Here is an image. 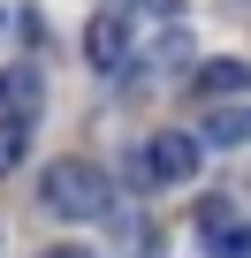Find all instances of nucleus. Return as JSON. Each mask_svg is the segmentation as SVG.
<instances>
[{
	"label": "nucleus",
	"instance_id": "nucleus-1",
	"mask_svg": "<svg viewBox=\"0 0 251 258\" xmlns=\"http://www.w3.org/2000/svg\"><path fill=\"white\" fill-rule=\"evenodd\" d=\"M38 205H46L54 220H107V213H122L107 167H91V160H54V167L38 175Z\"/></svg>",
	"mask_w": 251,
	"mask_h": 258
},
{
	"label": "nucleus",
	"instance_id": "nucleus-2",
	"mask_svg": "<svg viewBox=\"0 0 251 258\" xmlns=\"http://www.w3.org/2000/svg\"><path fill=\"white\" fill-rule=\"evenodd\" d=\"M198 167H206V145L190 137V129H160V137L137 145V160H130L137 182H190Z\"/></svg>",
	"mask_w": 251,
	"mask_h": 258
},
{
	"label": "nucleus",
	"instance_id": "nucleus-3",
	"mask_svg": "<svg viewBox=\"0 0 251 258\" xmlns=\"http://www.w3.org/2000/svg\"><path fill=\"white\" fill-rule=\"evenodd\" d=\"M84 61H91L99 76H122V69H130V23H122V16L84 23Z\"/></svg>",
	"mask_w": 251,
	"mask_h": 258
},
{
	"label": "nucleus",
	"instance_id": "nucleus-4",
	"mask_svg": "<svg viewBox=\"0 0 251 258\" xmlns=\"http://www.w3.org/2000/svg\"><path fill=\"white\" fill-rule=\"evenodd\" d=\"M190 91L213 99V106H228L236 91H251V61H228V53H221V61H198V69H190Z\"/></svg>",
	"mask_w": 251,
	"mask_h": 258
},
{
	"label": "nucleus",
	"instance_id": "nucleus-5",
	"mask_svg": "<svg viewBox=\"0 0 251 258\" xmlns=\"http://www.w3.org/2000/svg\"><path fill=\"white\" fill-rule=\"evenodd\" d=\"M198 145H206V152H228V145H251V106H221V114H206V129H198Z\"/></svg>",
	"mask_w": 251,
	"mask_h": 258
},
{
	"label": "nucleus",
	"instance_id": "nucleus-6",
	"mask_svg": "<svg viewBox=\"0 0 251 258\" xmlns=\"http://www.w3.org/2000/svg\"><path fill=\"white\" fill-rule=\"evenodd\" d=\"M23 145H31V121H23V114H0V175H16Z\"/></svg>",
	"mask_w": 251,
	"mask_h": 258
},
{
	"label": "nucleus",
	"instance_id": "nucleus-7",
	"mask_svg": "<svg viewBox=\"0 0 251 258\" xmlns=\"http://www.w3.org/2000/svg\"><path fill=\"white\" fill-rule=\"evenodd\" d=\"M206 258H251V228L236 220V228H221V235H206Z\"/></svg>",
	"mask_w": 251,
	"mask_h": 258
},
{
	"label": "nucleus",
	"instance_id": "nucleus-8",
	"mask_svg": "<svg viewBox=\"0 0 251 258\" xmlns=\"http://www.w3.org/2000/svg\"><path fill=\"white\" fill-rule=\"evenodd\" d=\"M130 16H137V23H168V31H175V0H130Z\"/></svg>",
	"mask_w": 251,
	"mask_h": 258
},
{
	"label": "nucleus",
	"instance_id": "nucleus-9",
	"mask_svg": "<svg viewBox=\"0 0 251 258\" xmlns=\"http://www.w3.org/2000/svg\"><path fill=\"white\" fill-rule=\"evenodd\" d=\"M46 258H91V250H76V243H61V250H46Z\"/></svg>",
	"mask_w": 251,
	"mask_h": 258
},
{
	"label": "nucleus",
	"instance_id": "nucleus-10",
	"mask_svg": "<svg viewBox=\"0 0 251 258\" xmlns=\"http://www.w3.org/2000/svg\"><path fill=\"white\" fill-rule=\"evenodd\" d=\"M0 99H8V76H0Z\"/></svg>",
	"mask_w": 251,
	"mask_h": 258
},
{
	"label": "nucleus",
	"instance_id": "nucleus-11",
	"mask_svg": "<svg viewBox=\"0 0 251 258\" xmlns=\"http://www.w3.org/2000/svg\"><path fill=\"white\" fill-rule=\"evenodd\" d=\"M243 8H251V0H243Z\"/></svg>",
	"mask_w": 251,
	"mask_h": 258
}]
</instances>
